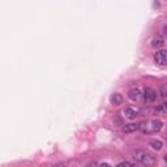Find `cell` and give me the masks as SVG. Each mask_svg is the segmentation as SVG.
Segmentation results:
<instances>
[{
	"instance_id": "6da1fadb",
	"label": "cell",
	"mask_w": 167,
	"mask_h": 167,
	"mask_svg": "<svg viewBox=\"0 0 167 167\" xmlns=\"http://www.w3.org/2000/svg\"><path fill=\"white\" fill-rule=\"evenodd\" d=\"M162 121L158 119H153L149 123H142L140 124V129H142L144 133H157L162 129Z\"/></svg>"
},
{
	"instance_id": "7a4b0ae2",
	"label": "cell",
	"mask_w": 167,
	"mask_h": 167,
	"mask_svg": "<svg viewBox=\"0 0 167 167\" xmlns=\"http://www.w3.org/2000/svg\"><path fill=\"white\" fill-rule=\"evenodd\" d=\"M135 158H136V161L141 163L142 166L145 167H151L154 165V157L146 153V151H142V150H139V151H136V154H135Z\"/></svg>"
},
{
	"instance_id": "3957f363",
	"label": "cell",
	"mask_w": 167,
	"mask_h": 167,
	"mask_svg": "<svg viewBox=\"0 0 167 167\" xmlns=\"http://www.w3.org/2000/svg\"><path fill=\"white\" fill-rule=\"evenodd\" d=\"M154 60L159 65H167V50L157 51L155 55H154Z\"/></svg>"
},
{
	"instance_id": "277c9868",
	"label": "cell",
	"mask_w": 167,
	"mask_h": 167,
	"mask_svg": "<svg viewBox=\"0 0 167 167\" xmlns=\"http://www.w3.org/2000/svg\"><path fill=\"white\" fill-rule=\"evenodd\" d=\"M157 98V94L155 91L151 89V88H145L144 90V99H145V102L146 103H153L154 101Z\"/></svg>"
},
{
	"instance_id": "5b68a950",
	"label": "cell",
	"mask_w": 167,
	"mask_h": 167,
	"mask_svg": "<svg viewBox=\"0 0 167 167\" xmlns=\"http://www.w3.org/2000/svg\"><path fill=\"white\" fill-rule=\"evenodd\" d=\"M140 129V124L137 123H129V124H125L123 127V132L124 133H132V132H136V130Z\"/></svg>"
},
{
	"instance_id": "8992f818",
	"label": "cell",
	"mask_w": 167,
	"mask_h": 167,
	"mask_svg": "<svg viewBox=\"0 0 167 167\" xmlns=\"http://www.w3.org/2000/svg\"><path fill=\"white\" fill-rule=\"evenodd\" d=\"M127 96H128V98H129L130 101H135V102H136V101H139V99L141 98V91L137 89V88H133V89H130V90L128 91Z\"/></svg>"
},
{
	"instance_id": "52a82bcc",
	"label": "cell",
	"mask_w": 167,
	"mask_h": 167,
	"mask_svg": "<svg viewBox=\"0 0 167 167\" xmlns=\"http://www.w3.org/2000/svg\"><path fill=\"white\" fill-rule=\"evenodd\" d=\"M110 102H111V105H114V106L121 105V103H123V96H121L120 93H114L112 96L110 97Z\"/></svg>"
},
{
	"instance_id": "ba28073f",
	"label": "cell",
	"mask_w": 167,
	"mask_h": 167,
	"mask_svg": "<svg viewBox=\"0 0 167 167\" xmlns=\"http://www.w3.org/2000/svg\"><path fill=\"white\" fill-rule=\"evenodd\" d=\"M124 115H125V118L133 120V119H136V116L139 115V112H137L135 108H132V107H127L124 110Z\"/></svg>"
},
{
	"instance_id": "9c48e42d",
	"label": "cell",
	"mask_w": 167,
	"mask_h": 167,
	"mask_svg": "<svg viewBox=\"0 0 167 167\" xmlns=\"http://www.w3.org/2000/svg\"><path fill=\"white\" fill-rule=\"evenodd\" d=\"M163 45H165V39L162 37H159V35H157V37L151 39V46L153 47H162Z\"/></svg>"
},
{
	"instance_id": "30bf717a",
	"label": "cell",
	"mask_w": 167,
	"mask_h": 167,
	"mask_svg": "<svg viewBox=\"0 0 167 167\" xmlns=\"http://www.w3.org/2000/svg\"><path fill=\"white\" fill-rule=\"evenodd\" d=\"M149 145L151 148H153L154 150H157V151H159L162 148H163V142L161 141V140H151L150 142H149Z\"/></svg>"
},
{
	"instance_id": "8fae6325",
	"label": "cell",
	"mask_w": 167,
	"mask_h": 167,
	"mask_svg": "<svg viewBox=\"0 0 167 167\" xmlns=\"http://www.w3.org/2000/svg\"><path fill=\"white\" fill-rule=\"evenodd\" d=\"M159 91H161L162 97L167 98V84H163V85H161V89H159Z\"/></svg>"
},
{
	"instance_id": "7c38bea8",
	"label": "cell",
	"mask_w": 167,
	"mask_h": 167,
	"mask_svg": "<svg viewBox=\"0 0 167 167\" xmlns=\"http://www.w3.org/2000/svg\"><path fill=\"white\" fill-rule=\"evenodd\" d=\"M116 167H132V165H130L129 162H127V161H124V162H120Z\"/></svg>"
},
{
	"instance_id": "4fadbf2b",
	"label": "cell",
	"mask_w": 167,
	"mask_h": 167,
	"mask_svg": "<svg viewBox=\"0 0 167 167\" xmlns=\"http://www.w3.org/2000/svg\"><path fill=\"white\" fill-rule=\"evenodd\" d=\"M161 110H162L163 112H167V103H163V105L161 106Z\"/></svg>"
},
{
	"instance_id": "5bb4252c",
	"label": "cell",
	"mask_w": 167,
	"mask_h": 167,
	"mask_svg": "<svg viewBox=\"0 0 167 167\" xmlns=\"http://www.w3.org/2000/svg\"><path fill=\"white\" fill-rule=\"evenodd\" d=\"M99 167H112L110 163H102V165H101Z\"/></svg>"
},
{
	"instance_id": "9a60e30c",
	"label": "cell",
	"mask_w": 167,
	"mask_h": 167,
	"mask_svg": "<svg viewBox=\"0 0 167 167\" xmlns=\"http://www.w3.org/2000/svg\"><path fill=\"white\" fill-rule=\"evenodd\" d=\"M163 33H165V37H166V39H167V26L163 27Z\"/></svg>"
},
{
	"instance_id": "2e32d148",
	"label": "cell",
	"mask_w": 167,
	"mask_h": 167,
	"mask_svg": "<svg viewBox=\"0 0 167 167\" xmlns=\"http://www.w3.org/2000/svg\"><path fill=\"white\" fill-rule=\"evenodd\" d=\"M55 167H64V165H61V163H57V165H55Z\"/></svg>"
},
{
	"instance_id": "e0dca14e",
	"label": "cell",
	"mask_w": 167,
	"mask_h": 167,
	"mask_svg": "<svg viewBox=\"0 0 167 167\" xmlns=\"http://www.w3.org/2000/svg\"><path fill=\"white\" fill-rule=\"evenodd\" d=\"M132 167H140V166H137V165H132Z\"/></svg>"
}]
</instances>
